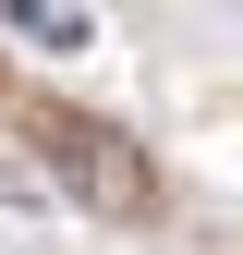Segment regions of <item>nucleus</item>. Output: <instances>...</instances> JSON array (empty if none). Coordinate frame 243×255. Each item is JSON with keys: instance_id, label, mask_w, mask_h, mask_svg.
Listing matches in <instances>:
<instances>
[{"instance_id": "nucleus-1", "label": "nucleus", "mask_w": 243, "mask_h": 255, "mask_svg": "<svg viewBox=\"0 0 243 255\" xmlns=\"http://www.w3.org/2000/svg\"><path fill=\"white\" fill-rule=\"evenodd\" d=\"M12 24L49 37V49H85V12H61V0H12Z\"/></svg>"}]
</instances>
